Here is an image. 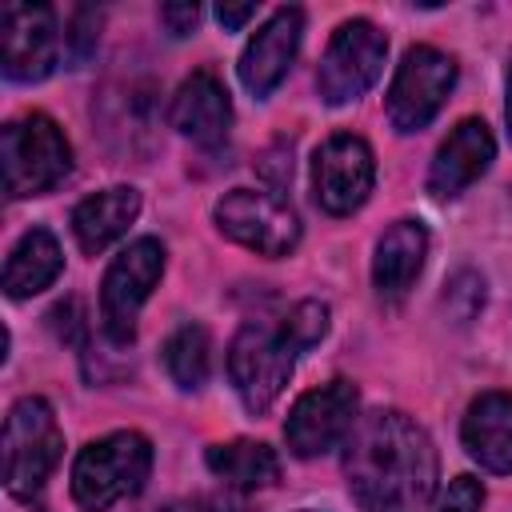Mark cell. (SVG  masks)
Segmentation results:
<instances>
[{
	"mask_svg": "<svg viewBox=\"0 0 512 512\" xmlns=\"http://www.w3.org/2000/svg\"><path fill=\"white\" fill-rule=\"evenodd\" d=\"M164 368L180 388H200L212 368V340L200 324H180L164 340Z\"/></svg>",
	"mask_w": 512,
	"mask_h": 512,
	"instance_id": "21",
	"label": "cell"
},
{
	"mask_svg": "<svg viewBox=\"0 0 512 512\" xmlns=\"http://www.w3.org/2000/svg\"><path fill=\"white\" fill-rule=\"evenodd\" d=\"M484 504V484L476 476H456L440 500V512H480Z\"/></svg>",
	"mask_w": 512,
	"mask_h": 512,
	"instance_id": "26",
	"label": "cell"
},
{
	"mask_svg": "<svg viewBox=\"0 0 512 512\" xmlns=\"http://www.w3.org/2000/svg\"><path fill=\"white\" fill-rule=\"evenodd\" d=\"M348 492L364 512H428L440 460L428 432L404 412H368L344 448Z\"/></svg>",
	"mask_w": 512,
	"mask_h": 512,
	"instance_id": "1",
	"label": "cell"
},
{
	"mask_svg": "<svg viewBox=\"0 0 512 512\" xmlns=\"http://www.w3.org/2000/svg\"><path fill=\"white\" fill-rule=\"evenodd\" d=\"M152 472V444L140 432H112L80 448L72 464V496L84 512H104L136 496Z\"/></svg>",
	"mask_w": 512,
	"mask_h": 512,
	"instance_id": "2",
	"label": "cell"
},
{
	"mask_svg": "<svg viewBox=\"0 0 512 512\" xmlns=\"http://www.w3.org/2000/svg\"><path fill=\"white\" fill-rule=\"evenodd\" d=\"M48 324L56 328V336L64 340V344H72V348H84V308H80V300H64V304H56L52 312H48Z\"/></svg>",
	"mask_w": 512,
	"mask_h": 512,
	"instance_id": "25",
	"label": "cell"
},
{
	"mask_svg": "<svg viewBox=\"0 0 512 512\" xmlns=\"http://www.w3.org/2000/svg\"><path fill=\"white\" fill-rule=\"evenodd\" d=\"M356 412H360V392L348 380H328L292 404L284 420V440L304 460L324 456L356 428Z\"/></svg>",
	"mask_w": 512,
	"mask_h": 512,
	"instance_id": "10",
	"label": "cell"
},
{
	"mask_svg": "<svg viewBox=\"0 0 512 512\" xmlns=\"http://www.w3.org/2000/svg\"><path fill=\"white\" fill-rule=\"evenodd\" d=\"M444 304L456 312V320H472V316L484 308V280H480L476 272H456V276L448 280Z\"/></svg>",
	"mask_w": 512,
	"mask_h": 512,
	"instance_id": "24",
	"label": "cell"
},
{
	"mask_svg": "<svg viewBox=\"0 0 512 512\" xmlns=\"http://www.w3.org/2000/svg\"><path fill=\"white\" fill-rule=\"evenodd\" d=\"M468 456L488 472H512V396L508 392H484L468 404V416L460 424Z\"/></svg>",
	"mask_w": 512,
	"mask_h": 512,
	"instance_id": "17",
	"label": "cell"
},
{
	"mask_svg": "<svg viewBox=\"0 0 512 512\" xmlns=\"http://www.w3.org/2000/svg\"><path fill=\"white\" fill-rule=\"evenodd\" d=\"M208 468L228 488H268L280 480V456L260 440H228L208 448Z\"/></svg>",
	"mask_w": 512,
	"mask_h": 512,
	"instance_id": "20",
	"label": "cell"
},
{
	"mask_svg": "<svg viewBox=\"0 0 512 512\" xmlns=\"http://www.w3.org/2000/svg\"><path fill=\"white\" fill-rule=\"evenodd\" d=\"M388 56V40L376 24L368 20H348L336 28V36L328 40V52L320 60L316 72V88L324 104H348L356 96H364Z\"/></svg>",
	"mask_w": 512,
	"mask_h": 512,
	"instance_id": "7",
	"label": "cell"
},
{
	"mask_svg": "<svg viewBox=\"0 0 512 512\" xmlns=\"http://www.w3.org/2000/svg\"><path fill=\"white\" fill-rule=\"evenodd\" d=\"M256 16V4H216V20L224 24V28H244L248 20Z\"/></svg>",
	"mask_w": 512,
	"mask_h": 512,
	"instance_id": "29",
	"label": "cell"
},
{
	"mask_svg": "<svg viewBox=\"0 0 512 512\" xmlns=\"http://www.w3.org/2000/svg\"><path fill=\"white\" fill-rule=\"evenodd\" d=\"M0 160H4V192L20 200L56 188L72 168V148L56 128V120H48L44 112H28L4 124Z\"/></svg>",
	"mask_w": 512,
	"mask_h": 512,
	"instance_id": "3",
	"label": "cell"
},
{
	"mask_svg": "<svg viewBox=\"0 0 512 512\" xmlns=\"http://www.w3.org/2000/svg\"><path fill=\"white\" fill-rule=\"evenodd\" d=\"M372 184H376V160L360 136L340 132L316 148L312 188H316V200L324 212H332V216L356 212L368 200Z\"/></svg>",
	"mask_w": 512,
	"mask_h": 512,
	"instance_id": "12",
	"label": "cell"
},
{
	"mask_svg": "<svg viewBox=\"0 0 512 512\" xmlns=\"http://www.w3.org/2000/svg\"><path fill=\"white\" fill-rule=\"evenodd\" d=\"M216 228L260 256H288L300 240L296 212L276 192H252V188H232L216 204Z\"/></svg>",
	"mask_w": 512,
	"mask_h": 512,
	"instance_id": "9",
	"label": "cell"
},
{
	"mask_svg": "<svg viewBox=\"0 0 512 512\" xmlns=\"http://www.w3.org/2000/svg\"><path fill=\"white\" fill-rule=\"evenodd\" d=\"M492 156H496V140H492L488 124L484 120H460L428 168V192L440 200L464 192L472 180H480L488 172Z\"/></svg>",
	"mask_w": 512,
	"mask_h": 512,
	"instance_id": "14",
	"label": "cell"
},
{
	"mask_svg": "<svg viewBox=\"0 0 512 512\" xmlns=\"http://www.w3.org/2000/svg\"><path fill=\"white\" fill-rule=\"evenodd\" d=\"M504 112H508V132H512V64H508V104H504Z\"/></svg>",
	"mask_w": 512,
	"mask_h": 512,
	"instance_id": "30",
	"label": "cell"
},
{
	"mask_svg": "<svg viewBox=\"0 0 512 512\" xmlns=\"http://www.w3.org/2000/svg\"><path fill=\"white\" fill-rule=\"evenodd\" d=\"M60 60V32L48 4H4L0 8V64L8 80H44Z\"/></svg>",
	"mask_w": 512,
	"mask_h": 512,
	"instance_id": "11",
	"label": "cell"
},
{
	"mask_svg": "<svg viewBox=\"0 0 512 512\" xmlns=\"http://www.w3.org/2000/svg\"><path fill=\"white\" fill-rule=\"evenodd\" d=\"M456 84V60L432 44H416L404 52L392 88H388V120L400 132L424 128L448 100Z\"/></svg>",
	"mask_w": 512,
	"mask_h": 512,
	"instance_id": "8",
	"label": "cell"
},
{
	"mask_svg": "<svg viewBox=\"0 0 512 512\" xmlns=\"http://www.w3.org/2000/svg\"><path fill=\"white\" fill-rule=\"evenodd\" d=\"M64 268V256H60V244L48 228H32L20 236V244L12 248L8 264H4V292L12 300H24V296H36L44 292Z\"/></svg>",
	"mask_w": 512,
	"mask_h": 512,
	"instance_id": "19",
	"label": "cell"
},
{
	"mask_svg": "<svg viewBox=\"0 0 512 512\" xmlns=\"http://www.w3.org/2000/svg\"><path fill=\"white\" fill-rule=\"evenodd\" d=\"M140 212V192L136 188H104L96 196H84L72 212V232L84 252H104L112 240L128 232V224Z\"/></svg>",
	"mask_w": 512,
	"mask_h": 512,
	"instance_id": "18",
	"label": "cell"
},
{
	"mask_svg": "<svg viewBox=\"0 0 512 512\" xmlns=\"http://www.w3.org/2000/svg\"><path fill=\"white\" fill-rule=\"evenodd\" d=\"M160 272H164V244L152 236L132 240L108 264L104 284H100V324L112 344H128L136 336V316L144 300L152 296Z\"/></svg>",
	"mask_w": 512,
	"mask_h": 512,
	"instance_id": "5",
	"label": "cell"
},
{
	"mask_svg": "<svg viewBox=\"0 0 512 512\" xmlns=\"http://www.w3.org/2000/svg\"><path fill=\"white\" fill-rule=\"evenodd\" d=\"M300 32H304L300 8H276L260 24V32L248 40V48L240 56V80L252 96H268L288 76L296 48H300Z\"/></svg>",
	"mask_w": 512,
	"mask_h": 512,
	"instance_id": "13",
	"label": "cell"
},
{
	"mask_svg": "<svg viewBox=\"0 0 512 512\" xmlns=\"http://www.w3.org/2000/svg\"><path fill=\"white\" fill-rule=\"evenodd\" d=\"M280 332H284V340H288L296 352H300V348H312V344L328 332V304H320V300H300V304L284 316Z\"/></svg>",
	"mask_w": 512,
	"mask_h": 512,
	"instance_id": "22",
	"label": "cell"
},
{
	"mask_svg": "<svg viewBox=\"0 0 512 512\" xmlns=\"http://www.w3.org/2000/svg\"><path fill=\"white\" fill-rule=\"evenodd\" d=\"M292 356H296V348L284 340L280 328L244 324L232 336L228 376H232L248 412H268L276 404V396L284 392V384L292 376Z\"/></svg>",
	"mask_w": 512,
	"mask_h": 512,
	"instance_id": "6",
	"label": "cell"
},
{
	"mask_svg": "<svg viewBox=\"0 0 512 512\" xmlns=\"http://www.w3.org/2000/svg\"><path fill=\"white\" fill-rule=\"evenodd\" d=\"M64 448L60 424L48 408V400L40 396H24L12 404L8 420H4V484L16 500H32L48 472L56 468Z\"/></svg>",
	"mask_w": 512,
	"mask_h": 512,
	"instance_id": "4",
	"label": "cell"
},
{
	"mask_svg": "<svg viewBox=\"0 0 512 512\" xmlns=\"http://www.w3.org/2000/svg\"><path fill=\"white\" fill-rule=\"evenodd\" d=\"M172 128L196 144H220L228 136V124H232V100H228V88L212 76V72H192L176 96H172V112H168Z\"/></svg>",
	"mask_w": 512,
	"mask_h": 512,
	"instance_id": "15",
	"label": "cell"
},
{
	"mask_svg": "<svg viewBox=\"0 0 512 512\" xmlns=\"http://www.w3.org/2000/svg\"><path fill=\"white\" fill-rule=\"evenodd\" d=\"M424 256H428V232L424 224L416 220H396L380 244H376V260H372V284H376V296L384 304H396L408 296V288L416 284L420 268H424Z\"/></svg>",
	"mask_w": 512,
	"mask_h": 512,
	"instance_id": "16",
	"label": "cell"
},
{
	"mask_svg": "<svg viewBox=\"0 0 512 512\" xmlns=\"http://www.w3.org/2000/svg\"><path fill=\"white\" fill-rule=\"evenodd\" d=\"M96 32H100V8L80 4L72 12V20H68V32H64V48H68L72 64H84L96 52Z\"/></svg>",
	"mask_w": 512,
	"mask_h": 512,
	"instance_id": "23",
	"label": "cell"
},
{
	"mask_svg": "<svg viewBox=\"0 0 512 512\" xmlns=\"http://www.w3.org/2000/svg\"><path fill=\"white\" fill-rule=\"evenodd\" d=\"M168 512H244V508H240V500H232V496H192V500L172 504Z\"/></svg>",
	"mask_w": 512,
	"mask_h": 512,
	"instance_id": "28",
	"label": "cell"
},
{
	"mask_svg": "<svg viewBox=\"0 0 512 512\" xmlns=\"http://www.w3.org/2000/svg\"><path fill=\"white\" fill-rule=\"evenodd\" d=\"M160 20H164V28L172 36H188L196 28V20H200V8L196 4H164L160 8Z\"/></svg>",
	"mask_w": 512,
	"mask_h": 512,
	"instance_id": "27",
	"label": "cell"
}]
</instances>
